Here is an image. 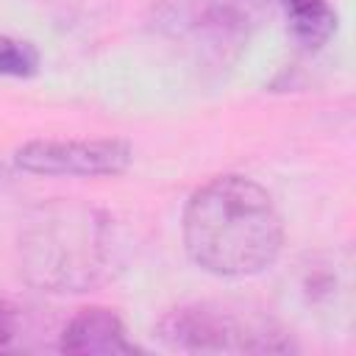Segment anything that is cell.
Segmentation results:
<instances>
[{
  "label": "cell",
  "instance_id": "1",
  "mask_svg": "<svg viewBox=\"0 0 356 356\" xmlns=\"http://www.w3.org/2000/svg\"><path fill=\"white\" fill-rule=\"evenodd\" d=\"M181 236L186 256L200 270L220 278H248L278 261L284 220L261 184L228 172L189 195Z\"/></svg>",
  "mask_w": 356,
  "mask_h": 356
},
{
  "label": "cell",
  "instance_id": "2",
  "mask_svg": "<svg viewBox=\"0 0 356 356\" xmlns=\"http://www.w3.org/2000/svg\"><path fill=\"white\" fill-rule=\"evenodd\" d=\"M22 278L44 292H86L114 261V225L92 206L50 203L36 209L17 239Z\"/></svg>",
  "mask_w": 356,
  "mask_h": 356
},
{
  "label": "cell",
  "instance_id": "3",
  "mask_svg": "<svg viewBox=\"0 0 356 356\" xmlns=\"http://www.w3.org/2000/svg\"><path fill=\"white\" fill-rule=\"evenodd\" d=\"M156 334L161 345L181 353H289V334L267 314L228 303L195 300L170 309Z\"/></svg>",
  "mask_w": 356,
  "mask_h": 356
},
{
  "label": "cell",
  "instance_id": "4",
  "mask_svg": "<svg viewBox=\"0 0 356 356\" xmlns=\"http://www.w3.org/2000/svg\"><path fill=\"white\" fill-rule=\"evenodd\" d=\"M267 0H156L150 28L203 58L234 56L253 33Z\"/></svg>",
  "mask_w": 356,
  "mask_h": 356
},
{
  "label": "cell",
  "instance_id": "5",
  "mask_svg": "<svg viewBox=\"0 0 356 356\" xmlns=\"http://www.w3.org/2000/svg\"><path fill=\"white\" fill-rule=\"evenodd\" d=\"M131 161L134 150L125 139H33L14 153L22 172L47 178L122 175Z\"/></svg>",
  "mask_w": 356,
  "mask_h": 356
},
{
  "label": "cell",
  "instance_id": "6",
  "mask_svg": "<svg viewBox=\"0 0 356 356\" xmlns=\"http://www.w3.org/2000/svg\"><path fill=\"white\" fill-rule=\"evenodd\" d=\"M56 350L72 356H111V353H134L136 345L128 339L125 323L111 309H81L58 334Z\"/></svg>",
  "mask_w": 356,
  "mask_h": 356
},
{
  "label": "cell",
  "instance_id": "7",
  "mask_svg": "<svg viewBox=\"0 0 356 356\" xmlns=\"http://www.w3.org/2000/svg\"><path fill=\"white\" fill-rule=\"evenodd\" d=\"M270 3L284 11L292 36L309 50L323 47L337 31V14L325 0H270Z\"/></svg>",
  "mask_w": 356,
  "mask_h": 356
},
{
  "label": "cell",
  "instance_id": "8",
  "mask_svg": "<svg viewBox=\"0 0 356 356\" xmlns=\"http://www.w3.org/2000/svg\"><path fill=\"white\" fill-rule=\"evenodd\" d=\"M39 331L42 328L31 306L0 298V353L33 348V337H39Z\"/></svg>",
  "mask_w": 356,
  "mask_h": 356
},
{
  "label": "cell",
  "instance_id": "9",
  "mask_svg": "<svg viewBox=\"0 0 356 356\" xmlns=\"http://www.w3.org/2000/svg\"><path fill=\"white\" fill-rule=\"evenodd\" d=\"M39 70V50L31 42L0 36V75L3 78H31Z\"/></svg>",
  "mask_w": 356,
  "mask_h": 356
},
{
  "label": "cell",
  "instance_id": "10",
  "mask_svg": "<svg viewBox=\"0 0 356 356\" xmlns=\"http://www.w3.org/2000/svg\"><path fill=\"white\" fill-rule=\"evenodd\" d=\"M6 178H8V175H6V170H3V167H0V186H3V184H6Z\"/></svg>",
  "mask_w": 356,
  "mask_h": 356
}]
</instances>
